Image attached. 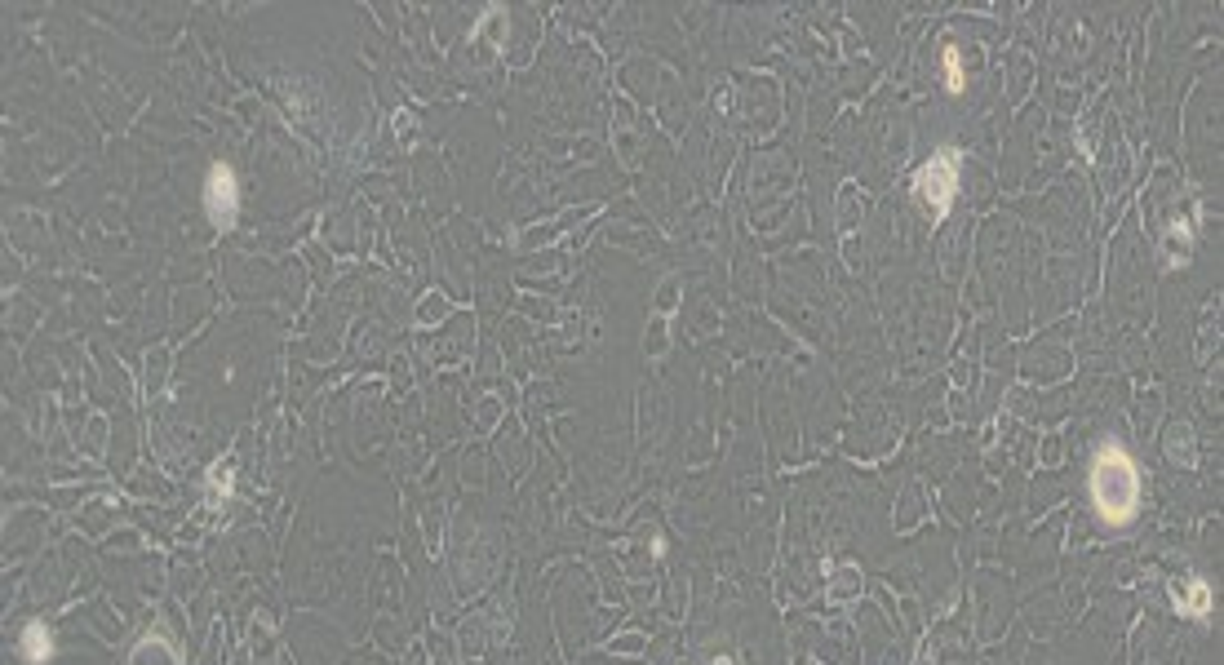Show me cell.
<instances>
[{"label": "cell", "mask_w": 1224, "mask_h": 665, "mask_svg": "<svg viewBox=\"0 0 1224 665\" xmlns=\"http://www.w3.org/2000/svg\"><path fill=\"white\" fill-rule=\"evenodd\" d=\"M1091 506L1109 528H1122L1140 515V470L1122 453V444H1105L1091 462Z\"/></svg>", "instance_id": "6da1fadb"}, {"label": "cell", "mask_w": 1224, "mask_h": 665, "mask_svg": "<svg viewBox=\"0 0 1224 665\" xmlns=\"http://www.w3.org/2000/svg\"><path fill=\"white\" fill-rule=\"evenodd\" d=\"M914 196H918V204H923V213L932 222H941L945 213H950V204L958 196V151L954 147L936 151V156L914 173Z\"/></svg>", "instance_id": "7a4b0ae2"}, {"label": "cell", "mask_w": 1224, "mask_h": 665, "mask_svg": "<svg viewBox=\"0 0 1224 665\" xmlns=\"http://www.w3.org/2000/svg\"><path fill=\"white\" fill-rule=\"evenodd\" d=\"M204 213H209L213 227H231L240 213V182L231 165H213L209 178H204Z\"/></svg>", "instance_id": "3957f363"}, {"label": "cell", "mask_w": 1224, "mask_h": 665, "mask_svg": "<svg viewBox=\"0 0 1224 665\" xmlns=\"http://www.w3.org/2000/svg\"><path fill=\"white\" fill-rule=\"evenodd\" d=\"M1171 608L1180 612V617H1211V608H1216V595H1211L1207 581H1185V586H1171Z\"/></svg>", "instance_id": "277c9868"}, {"label": "cell", "mask_w": 1224, "mask_h": 665, "mask_svg": "<svg viewBox=\"0 0 1224 665\" xmlns=\"http://www.w3.org/2000/svg\"><path fill=\"white\" fill-rule=\"evenodd\" d=\"M18 657L32 661V665H45L49 657H54V639H49V630L45 626H27L23 634H18Z\"/></svg>", "instance_id": "5b68a950"}, {"label": "cell", "mask_w": 1224, "mask_h": 665, "mask_svg": "<svg viewBox=\"0 0 1224 665\" xmlns=\"http://www.w3.org/2000/svg\"><path fill=\"white\" fill-rule=\"evenodd\" d=\"M941 71H945V89H950V94H963L967 76H963V54H958V45L941 49Z\"/></svg>", "instance_id": "8992f818"}, {"label": "cell", "mask_w": 1224, "mask_h": 665, "mask_svg": "<svg viewBox=\"0 0 1224 665\" xmlns=\"http://www.w3.org/2000/svg\"><path fill=\"white\" fill-rule=\"evenodd\" d=\"M714 665H732V661H728V657H723V661H714Z\"/></svg>", "instance_id": "52a82bcc"}]
</instances>
